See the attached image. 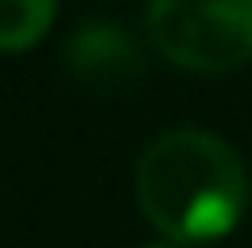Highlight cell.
<instances>
[{"label":"cell","mask_w":252,"mask_h":248,"mask_svg":"<svg viewBox=\"0 0 252 248\" xmlns=\"http://www.w3.org/2000/svg\"><path fill=\"white\" fill-rule=\"evenodd\" d=\"M66 66L79 83L112 91V87L136 83V75H141V50L132 46V37L124 29L108 25V21H87L66 41Z\"/></svg>","instance_id":"3"},{"label":"cell","mask_w":252,"mask_h":248,"mask_svg":"<svg viewBox=\"0 0 252 248\" xmlns=\"http://www.w3.org/2000/svg\"><path fill=\"white\" fill-rule=\"evenodd\" d=\"M136 203L157 232L182 244L219 240L240 223L248 178L236 149L203 128H170L136 157Z\"/></svg>","instance_id":"1"},{"label":"cell","mask_w":252,"mask_h":248,"mask_svg":"<svg viewBox=\"0 0 252 248\" xmlns=\"http://www.w3.org/2000/svg\"><path fill=\"white\" fill-rule=\"evenodd\" d=\"M157 248H174V244H157Z\"/></svg>","instance_id":"5"},{"label":"cell","mask_w":252,"mask_h":248,"mask_svg":"<svg viewBox=\"0 0 252 248\" xmlns=\"http://www.w3.org/2000/svg\"><path fill=\"white\" fill-rule=\"evenodd\" d=\"M54 0H0V50H25L46 33Z\"/></svg>","instance_id":"4"},{"label":"cell","mask_w":252,"mask_h":248,"mask_svg":"<svg viewBox=\"0 0 252 248\" xmlns=\"http://www.w3.org/2000/svg\"><path fill=\"white\" fill-rule=\"evenodd\" d=\"M149 41L190 70H232L252 58V0H153Z\"/></svg>","instance_id":"2"}]
</instances>
